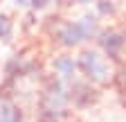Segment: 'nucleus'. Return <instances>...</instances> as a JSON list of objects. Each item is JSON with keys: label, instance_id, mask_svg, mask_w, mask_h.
Returning a JSON list of instances; mask_svg holds the SVG:
<instances>
[{"label": "nucleus", "instance_id": "obj_1", "mask_svg": "<svg viewBox=\"0 0 126 122\" xmlns=\"http://www.w3.org/2000/svg\"><path fill=\"white\" fill-rule=\"evenodd\" d=\"M68 102H70L68 81H63L59 77H50L45 81L41 100H38L36 120L38 122H61L63 115H65Z\"/></svg>", "mask_w": 126, "mask_h": 122}, {"label": "nucleus", "instance_id": "obj_2", "mask_svg": "<svg viewBox=\"0 0 126 122\" xmlns=\"http://www.w3.org/2000/svg\"><path fill=\"white\" fill-rule=\"evenodd\" d=\"M54 39L59 45L63 48H77V45H81L90 39H97L99 34V20L97 16H81L79 20H65V23H59L56 29H54Z\"/></svg>", "mask_w": 126, "mask_h": 122}, {"label": "nucleus", "instance_id": "obj_3", "mask_svg": "<svg viewBox=\"0 0 126 122\" xmlns=\"http://www.w3.org/2000/svg\"><path fill=\"white\" fill-rule=\"evenodd\" d=\"M77 68L83 72V77L90 84H108L113 79V70H110L106 57H101L94 50H83L77 57Z\"/></svg>", "mask_w": 126, "mask_h": 122}, {"label": "nucleus", "instance_id": "obj_4", "mask_svg": "<svg viewBox=\"0 0 126 122\" xmlns=\"http://www.w3.org/2000/svg\"><path fill=\"white\" fill-rule=\"evenodd\" d=\"M97 41H99V48L106 52V57H110L113 61H119L122 59V52L126 50V32L122 29H99L97 34Z\"/></svg>", "mask_w": 126, "mask_h": 122}, {"label": "nucleus", "instance_id": "obj_5", "mask_svg": "<svg viewBox=\"0 0 126 122\" xmlns=\"http://www.w3.org/2000/svg\"><path fill=\"white\" fill-rule=\"evenodd\" d=\"M68 90H70V102L77 109H88L99 97L97 90L90 86V81H74L72 79V84H68Z\"/></svg>", "mask_w": 126, "mask_h": 122}, {"label": "nucleus", "instance_id": "obj_6", "mask_svg": "<svg viewBox=\"0 0 126 122\" xmlns=\"http://www.w3.org/2000/svg\"><path fill=\"white\" fill-rule=\"evenodd\" d=\"M52 70H54V75L59 79H63V81H72L74 77H77V59H72V57H68V54H61V57H56L54 61H52Z\"/></svg>", "mask_w": 126, "mask_h": 122}, {"label": "nucleus", "instance_id": "obj_7", "mask_svg": "<svg viewBox=\"0 0 126 122\" xmlns=\"http://www.w3.org/2000/svg\"><path fill=\"white\" fill-rule=\"evenodd\" d=\"M0 122H23V113L11 102H0Z\"/></svg>", "mask_w": 126, "mask_h": 122}, {"label": "nucleus", "instance_id": "obj_8", "mask_svg": "<svg viewBox=\"0 0 126 122\" xmlns=\"http://www.w3.org/2000/svg\"><path fill=\"white\" fill-rule=\"evenodd\" d=\"M11 39H14V20L7 14H0V41L9 43Z\"/></svg>", "mask_w": 126, "mask_h": 122}, {"label": "nucleus", "instance_id": "obj_9", "mask_svg": "<svg viewBox=\"0 0 126 122\" xmlns=\"http://www.w3.org/2000/svg\"><path fill=\"white\" fill-rule=\"evenodd\" d=\"M97 11L99 14H115V5L110 2V0H97Z\"/></svg>", "mask_w": 126, "mask_h": 122}, {"label": "nucleus", "instance_id": "obj_10", "mask_svg": "<svg viewBox=\"0 0 126 122\" xmlns=\"http://www.w3.org/2000/svg\"><path fill=\"white\" fill-rule=\"evenodd\" d=\"M50 2H52V0H29V5H32V9H34V11H41V9H45Z\"/></svg>", "mask_w": 126, "mask_h": 122}, {"label": "nucleus", "instance_id": "obj_11", "mask_svg": "<svg viewBox=\"0 0 126 122\" xmlns=\"http://www.w3.org/2000/svg\"><path fill=\"white\" fill-rule=\"evenodd\" d=\"M115 81H117V88H119V93H126V72H119L117 77H115Z\"/></svg>", "mask_w": 126, "mask_h": 122}, {"label": "nucleus", "instance_id": "obj_12", "mask_svg": "<svg viewBox=\"0 0 126 122\" xmlns=\"http://www.w3.org/2000/svg\"><path fill=\"white\" fill-rule=\"evenodd\" d=\"M14 2L18 5V7H25V5H29V0H14Z\"/></svg>", "mask_w": 126, "mask_h": 122}, {"label": "nucleus", "instance_id": "obj_13", "mask_svg": "<svg viewBox=\"0 0 126 122\" xmlns=\"http://www.w3.org/2000/svg\"><path fill=\"white\" fill-rule=\"evenodd\" d=\"M0 2H2V0H0Z\"/></svg>", "mask_w": 126, "mask_h": 122}]
</instances>
